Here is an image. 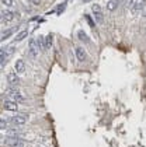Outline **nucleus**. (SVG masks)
Segmentation results:
<instances>
[{"instance_id": "1", "label": "nucleus", "mask_w": 146, "mask_h": 147, "mask_svg": "<svg viewBox=\"0 0 146 147\" xmlns=\"http://www.w3.org/2000/svg\"><path fill=\"white\" fill-rule=\"evenodd\" d=\"M3 144L6 147H26L24 140L18 134H15V136H6L4 140H3Z\"/></svg>"}, {"instance_id": "2", "label": "nucleus", "mask_w": 146, "mask_h": 147, "mask_svg": "<svg viewBox=\"0 0 146 147\" xmlns=\"http://www.w3.org/2000/svg\"><path fill=\"white\" fill-rule=\"evenodd\" d=\"M28 119H30V115H28V114H17V115L10 116V118H9V122H10L11 126L20 128V126L26 125Z\"/></svg>"}, {"instance_id": "3", "label": "nucleus", "mask_w": 146, "mask_h": 147, "mask_svg": "<svg viewBox=\"0 0 146 147\" xmlns=\"http://www.w3.org/2000/svg\"><path fill=\"white\" fill-rule=\"evenodd\" d=\"M6 97L10 98V100H14L15 102H23V101H26V97L21 94V91L17 90V88H14V87H11V86L6 90Z\"/></svg>"}, {"instance_id": "4", "label": "nucleus", "mask_w": 146, "mask_h": 147, "mask_svg": "<svg viewBox=\"0 0 146 147\" xmlns=\"http://www.w3.org/2000/svg\"><path fill=\"white\" fill-rule=\"evenodd\" d=\"M20 17V14L17 13V11H10V10H3L1 11V24H9V23H11L14 18H18Z\"/></svg>"}, {"instance_id": "5", "label": "nucleus", "mask_w": 146, "mask_h": 147, "mask_svg": "<svg viewBox=\"0 0 146 147\" xmlns=\"http://www.w3.org/2000/svg\"><path fill=\"white\" fill-rule=\"evenodd\" d=\"M92 13H93V17L94 20L98 23V24H101L103 21H104V17H103V10H101V7H100V4H92Z\"/></svg>"}, {"instance_id": "6", "label": "nucleus", "mask_w": 146, "mask_h": 147, "mask_svg": "<svg viewBox=\"0 0 146 147\" xmlns=\"http://www.w3.org/2000/svg\"><path fill=\"white\" fill-rule=\"evenodd\" d=\"M3 108L4 111H10V112H15L18 109V102H15L14 100H10V98H4L3 101Z\"/></svg>"}, {"instance_id": "7", "label": "nucleus", "mask_w": 146, "mask_h": 147, "mask_svg": "<svg viewBox=\"0 0 146 147\" xmlns=\"http://www.w3.org/2000/svg\"><path fill=\"white\" fill-rule=\"evenodd\" d=\"M75 56H76L77 62H80V63L87 60V52H86V49L83 46H76L75 48Z\"/></svg>"}, {"instance_id": "8", "label": "nucleus", "mask_w": 146, "mask_h": 147, "mask_svg": "<svg viewBox=\"0 0 146 147\" xmlns=\"http://www.w3.org/2000/svg\"><path fill=\"white\" fill-rule=\"evenodd\" d=\"M28 52L31 55V57H37L38 56V52H40V49H38V43H37V39H32L30 41V43H28Z\"/></svg>"}, {"instance_id": "9", "label": "nucleus", "mask_w": 146, "mask_h": 147, "mask_svg": "<svg viewBox=\"0 0 146 147\" xmlns=\"http://www.w3.org/2000/svg\"><path fill=\"white\" fill-rule=\"evenodd\" d=\"M145 6H146V0H135V3H133L131 10H132L133 14H139L145 9Z\"/></svg>"}, {"instance_id": "10", "label": "nucleus", "mask_w": 146, "mask_h": 147, "mask_svg": "<svg viewBox=\"0 0 146 147\" xmlns=\"http://www.w3.org/2000/svg\"><path fill=\"white\" fill-rule=\"evenodd\" d=\"M7 83L10 84V86H18L20 84V77H18V74L15 73V71H10L9 74H7Z\"/></svg>"}, {"instance_id": "11", "label": "nucleus", "mask_w": 146, "mask_h": 147, "mask_svg": "<svg viewBox=\"0 0 146 147\" xmlns=\"http://www.w3.org/2000/svg\"><path fill=\"white\" fill-rule=\"evenodd\" d=\"M14 71L17 73V74H24L26 73V63H24V60L23 59H18V60H15V63H14Z\"/></svg>"}, {"instance_id": "12", "label": "nucleus", "mask_w": 146, "mask_h": 147, "mask_svg": "<svg viewBox=\"0 0 146 147\" xmlns=\"http://www.w3.org/2000/svg\"><path fill=\"white\" fill-rule=\"evenodd\" d=\"M120 6V0H110L107 3V10L108 11H115Z\"/></svg>"}, {"instance_id": "13", "label": "nucleus", "mask_w": 146, "mask_h": 147, "mask_svg": "<svg viewBox=\"0 0 146 147\" xmlns=\"http://www.w3.org/2000/svg\"><path fill=\"white\" fill-rule=\"evenodd\" d=\"M77 38H79V41H81V42H84V43H89L90 42V39H89V37H87V34L83 31V29H80V31H77Z\"/></svg>"}, {"instance_id": "14", "label": "nucleus", "mask_w": 146, "mask_h": 147, "mask_svg": "<svg viewBox=\"0 0 146 147\" xmlns=\"http://www.w3.org/2000/svg\"><path fill=\"white\" fill-rule=\"evenodd\" d=\"M15 29H17V27H14V28H9V29H6V31L3 32V37H1V41H6L7 38H10V37L13 35L14 32H15Z\"/></svg>"}, {"instance_id": "15", "label": "nucleus", "mask_w": 146, "mask_h": 147, "mask_svg": "<svg viewBox=\"0 0 146 147\" xmlns=\"http://www.w3.org/2000/svg\"><path fill=\"white\" fill-rule=\"evenodd\" d=\"M7 51H6V48H1V51H0V63H1V66H4V63H6V60H7Z\"/></svg>"}, {"instance_id": "16", "label": "nucleus", "mask_w": 146, "mask_h": 147, "mask_svg": "<svg viewBox=\"0 0 146 147\" xmlns=\"http://www.w3.org/2000/svg\"><path fill=\"white\" fill-rule=\"evenodd\" d=\"M10 126H11V125H10V122H9L7 118H3V119H1V122H0V128H1V130H3V132H6Z\"/></svg>"}, {"instance_id": "17", "label": "nucleus", "mask_w": 146, "mask_h": 147, "mask_svg": "<svg viewBox=\"0 0 146 147\" xmlns=\"http://www.w3.org/2000/svg\"><path fill=\"white\" fill-rule=\"evenodd\" d=\"M65 9H66V1H63L62 4H59V6H58V7L55 9V13L58 14V15H61V14L65 11Z\"/></svg>"}, {"instance_id": "18", "label": "nucleus", "mask_w": 146, "mask_h": 147, "mask_svg": "<svg viewBox=\"0 0 146 147\" xmlns=\"http://www.w3.org/2000/svg\"><path fill=\"white\" fill-rule=\"evenodd\" d=\"M27 35H28V31H27V29H24V31H20V32H18V34H17V37H15V42H20V41L23 39V38H26Z\"/></svg>"}, {"instance_id": "19", "label": "nucleus", "mask_w": 146, "mask_h": 147, "mask_svg": "<svg viewBox=\"0 0 146 147\" xmlns=\"http://www.w3.org/2000/svg\"><path fill=\"white\" fill-rule=\"evenodd\" d=\"M37 43H38V49H40V51H46V49H45L44 37H38V38H37Z\"/></svg>"}, {"instance_id": "20", "label": "nucleus", "mask_w": 146, "mask_h": 147, "mask_svg": "<svg viewBox=\"0 0 146 147\" xmlns=\"http://www.w3.org/2000/svg\"><path fill=\"white\" fill-rule=\"evenodd\" d=\"M52 35L49 34L48 37H46V39H45V49H51V46H52Z\"/></svg>"}, {"instance_id": "21", "label": "nucleus", "mask_w": 146, "mask_h": 147, "mask_svg": "<svg viewBox=\"0 0 146 147\" xmlns=\"http://www.w3.org/2000/svg\"><path fill=\"white\" fill-rule=\"evenodd\" d=\"M3 7H13L14 6V0H1Z\"/></svg>"}, {"instance_id": "22", "label": "nucleus", "mask_w": 146, "mask_h": 147, "mask_svg": "<svg viewBox=\"0 0 146 147\" xmlns=\"http://www.w3.org/2000/svg\"><path fill=\"white\" fill-rule=\"evenodd\" d=\"M133 3H135V0H124V6H125L126 9H132Z\"/></svg>"}, {"instance_id": "23", "label": "nucleus", "mask_w": 146, "mask_h": 147, "mask_svg": "<svg viewBox=\"0 0 146 147\" xmlns=\"http://www.w3.org/2000/svg\"><path fill=\"white\" fill-rule=\"evenodd\" d=\"M86 18L89 20V25H90V27H92V28L96 27V24H94V20H93V18H90V15H86Z\"/></svg>"}, {"instance_id": "24", "label": "nucleus", "mask_w": 146, "mask_h": 147, "mask_svg": "<svg viewBox=\"0 0 146 147\" xmlns=\"http://www.w3.org/2000/svg\"><path fill=\"white\" fill-rule=\"evenodd\" d=\"M6 51H7V53L10 55L11 52H14V51H15V46H14V45H9V48H6Z\"/></svg>"}, {"instance_id": "25", "label": "nucleus", "mask_w": 146, "mask_h": 147, "mask_svg": "<svg viewBox=\"0 0 146 147\" xmlns=\"http://www.w3.org/2000/svg\"><path fill=\"white\" fill-rule=\"evenodd\" d=\"M30 1H31V4H34V6H40L42 0H30Z\"/></svg>"}, {"instance_id": "26", "label": "nucleus", "mask_w": 146, "mask_h": 147, "mask_svg": "<svg viewBox=\"0 0 146 147\" xmlns=\"http://www.w3.org/2000/svg\"><path fill=\"white\" fill-rule=\"evenodd\" d=\"M84 1H87V0H84Z\"/></svg>"}]
</instances>
